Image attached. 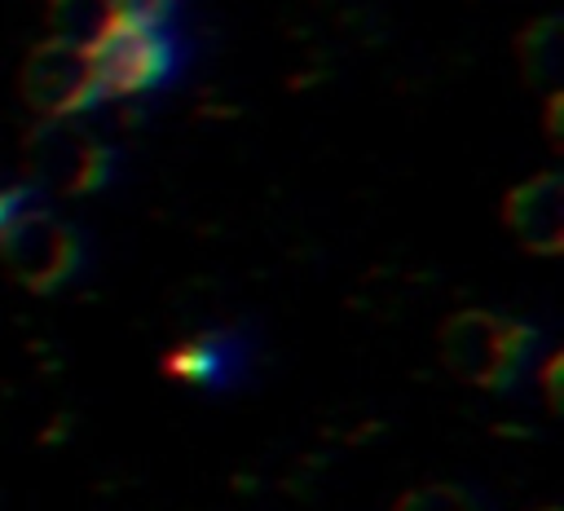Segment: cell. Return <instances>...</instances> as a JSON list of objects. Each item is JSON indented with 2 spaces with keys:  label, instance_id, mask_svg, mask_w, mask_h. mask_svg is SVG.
Listing matches in <instances>:
<instances>
[{
  "label": "cell",
  "instance_id": "obj_1",
  "mask_svg": "<svg viewBox=\"0 0 564 511\" xmlns=\"http://www.w3.org/2000/svg\"><path fill=\"white\" fill-rule=\"evenodd\" d=\"M533 348H538L533 326L489 308H463L441 326V361L449 366V374L476 388H511L524 361L533 357Z\"/></svg>",
  "mask_w": 564,
  "mask_h": 511
},
{
  "label": "cell",
  "instance_id": "obj_2",
  "mask_svg": "<svg viewBox=\"0 0 564 511\" xmlns=\"http://www.w3.org/2000/svg\"><path fill=\"white\" fill-rule=\"evenodd\" d=\"M0 260L26 291H53L79 269V238L40 203H26L0 229Z\"/></svg>",
  "mask_w": 564,
  "mask_h": 511
},
{
  "label": "cell",
  "instance_id": "obj_3",
  "mask_svg": "<svg viewBox=\"0 0 564 511\" xmlns=\"http://www.w3.org/2000/svg\"><path fill=\"white\" fill-rule=\"evenodd\" d=\"M88 53H93V75L101 97L150 93L176 66V40L167 26H115Z\"/></svg>",
  "mask_w": 564,
  "mask_h": 511
},
{
  "label": "cell",
  "instance_id": "obj_4",
  "mask_svg": "<svg viewBox=\"0 0 564 511\" xmlns=\"http://www.w3.org/2000/svg\"><path fill=\"white\" fill-rule=\"evenodd\" d=\"M22 97L40 119L84 115L88 106L101 101L97 75H93V53L84 44H66V40L48 35L22 62Z\"/></svg>",
  "mask_w": 564,
  "mask_h": 511
},
{
  "label": "cell",
  "instance_id": "obj_5",
  "mask_svg": "<svg viewBox=\"0 0 564 511\" xmlns=\"http://www.w3.org/2000/svg\"><path fill=\"white\" fill-rule=\"evenodd\" d=\"M31 176L57 194H93L110 176V150L70 119H40L26 141Z\"/></svg>",
  "mask_w": 564,
  "mask_h": 511
},
{
  "label": "cell",
  "instance_id": "obj_6",
  "mask_svg": "<svg viewBox=\"0 0 564 511\" xmlns=\"http://www.w3.org/2000/svg\"><path fill=\"white\" fill-rule=\"evenodd\" d=\"M502 220L516 233V242L533 256H555L564 247V176L538 172L507 189Z\"/></svg>",
  "mask_w": 564,
  "mask_h": 511
},
{
  "label": "cell",
  "instance_id": "obj_7",
  "mask_svg": "<svg viewBox=\"0 0 564 511\" xmlns=\"http://www.w3.org/2000/svg\"><path fill=\"white\" fill-rule=\"evenodd\" d=\"M44 18H48L53 40L84 44V48H93L106 31H115V26H119V18H115V4H110V0H48Z\"/></svg>",
  "mask_w": 564,
  "mask_h": 511
},
{
  "label": "cell",
  "instance_id": "obj_8",
  "mask_svg": "<svg viewBox=\"0 0 564 511\" xmlns=\"http://www.w3.org/2000/svg\"><path fill=\"white\" fill-rule=\"evenodd\" d=\"M234 361L238 352L229 348V339H185L163 357V374L181 383H225Z\"/></svg>",
  "mask_w": 564,
  "mask_h": 511
},
{
  "label": "cell",
  "instance_id": "obj_9",
  "mask_svg": "<svg viewBox=\"0 0 564 511\" xmlns=\"http://www.w3.org/2000/svg\"><path fill=\"white\" fill-rule=\"evenodd\" d=\"M520 53H524V70L533 79H551L560 66V18H542L520 35Z\"/></svg>",
  "mask_w": 564,
  "mask_h": 511
},
{
  "label": "cell",
  "instance_id": "obj_10",
  "mask_svg": "<svg viewBox=\"0 0 564 511\" xmlns=\"http://www.w3.org/2000/svg\"><path fill=\"white\" fill-rule=\"evenodd\" d=\"M392 511H480L471 502V493L454 489V485H419L410 493H401V502Z\"/></svg>",
  "mask_w": 564,
  "mask_h": 511
},
{
  "label": "cell",
  "instance_id": "obj_11",
  "mask_svg": "<svg viewBox=\"0 0 564 511\" xmlns=\"http://www.w3.org/2000/svg\"><path fill=\"white\" fill-rule=\"evenodd\" d=\"M119 26H167L181 0H110Z\"/></svg>",
  "mask_w": 564,
  "mask_h": 511
},
{
  "label": "cell",
  "instance_id": "obj_12",
  "mask_svg": "<svg viewBox=\"0 0 564 511\" xmlns=\"http://www.w3.org/2000/svg\"><path fill=\"white\" fill-rule=\"evenodd\" d=\"M26 203H35V194L31 189H0V229L26 207Z\"/></svg>",
  "mask_w": 564,
  "mask_h": 511
},
{
  "label": "cell",
  "instance_id": "obj_13",
  "mask_svg": "<svg viewBox=\"0 0 564 511\" xmlns=\"http://www.w3.org/2000/svg\"><path fill=\"white\" fill-rule=\"evenodd\" d=\"M542 511H555V507H542Z\"/></svg>",
  "mask_w": 564,
  "mask_h": 511
}]
</instances>
